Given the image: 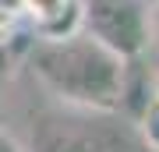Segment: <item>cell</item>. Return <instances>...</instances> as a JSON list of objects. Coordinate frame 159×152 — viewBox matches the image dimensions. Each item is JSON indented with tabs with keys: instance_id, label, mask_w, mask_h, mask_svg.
<instances>
[{
	"instance_id": "obj_1",
	"label": "cell",
	"mask_w": 159,
	"mask_h": 152,
	"mask_svg": "<svg viewBox=\"0 0 159 152\" xmlns=\"http://www.w3.org/2000/svg\"><path fill=\"white\" fill-rule=\"evenodd\" d=\"M127 60L85 32L67 39H39L29 53V71L50 96L74 110L117 113Z\"/></svg>"
},
{
	"instance_id": "obj_2",
	"label": "cell",
	"mask_w": 159,
	"mask_h": 152,
	"mask_svg": "<svg viewBox=\"0 0 159 152\" xmlns=\"http://www.w3.org/2000/svg\"><path fill=\"white\" fill-rule=\"evenodd\" d=\"M81 32L113 50L124 60L145 53L148 46V0H78Z\"/></svg>"
},
{
	"instance_id": "obj_3",
	"label": "cell",
	"mask_w": 159,
	"mask_h": 152,
	"mask_svg": "<svg viewBox=\"0 0 159 152\" xmlns=\"http://www.w3.org/2000/svg\"><path fill=\"white\" fill-rule=\"evenodd\" d=\"M81 120H57L43 127L35 152H148L142 138L120 127L113 113L78 110Z\"/></svg>"
},
{
	"instance_id": "obj_4",
	"label": "cell",
	"mask_w": 159,
	"mask_h": 152,
	"mask_svg": "<svg viewBox=\"0 0 159 152\" xmlns=\"http://www.w3.org/2000/svg\"><path fill=\"white\" fill-rule=\"evenodd\" d=\"M74 7H78V0H18V11H25L35 21V32H43L53 21L67 18Z\"/></svg>"
},
{
	"instance_id": "obj_5",
	"label": "cell",
	"mask_w": 159,
	"mask_h": 152,
	"mask_svg": "<svg viewBox=\"0 0 159 152\" xmlns=\"http://www.w3.org/2000/svg\"><path fill=\"white\" fill-rule=\"evenodd\" d=\"M138 124V138H142V145L148 152H159V99L152 96L148 99V106L142 110V117L134 120Z\"/></svg>"
},
{
	"instance_id": "obj_6",
	"label": "cell",
	"mask_w": 159,
	"mask_h": 152,
	"mask_svg": "<svg viewBox=\"0 0 159 152\" xmlns=\"http://www.w3.org/2000/svg\"><path fill=\"white\" fill-rule=\"evenodd\" d=\"M148 39H159V0H148Z\"/></svg>"
},
{
	"instance_id": "obj_7",
	"label": "cell",
	"mask_w": 159,
	"mask_h": 152,
	"mask_svg": "<svg viewBox=\"0 0 159 152\" xmlns=\"http://www.w3.org/2000/svg\"><path fill=\"white\" fill-rule=\"evenodd\" d=\"M0 152H21V145L14 141V135H11L4 124H0Z\"/></svg>"
},
{
	"instance_id": "obj_8",
	"label": "cell",
	"mask_w": 159,
	"mask_h": 152,
	"mask_svg": "<svg viewBox=\"0 0 159 152\" xmlns=\"http://www.w3.org/2000/svg\"><path fill=\"white\" fill-rule=\"evenodd\" d=\"M7 67H11V43H0V85L7 78Z\"/></svg>"
},
{
	"instance_id": "obj_9",
	"label": "cell",
	"mask_w": 159,
	"mask_h": 152,
	"mask_svg": "<svg viewBox=\"0 0 159 152\" xmlns=\"http://www.w3.org/2000/svg\"><path fill=\"white\" fill-rule=\"evenodd\" d=\"M152 92H156V99H159V71H156V78H152Z\"/></svg>"
}]
</instances>
